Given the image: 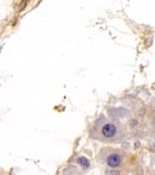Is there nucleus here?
Listing matches in <instances>:
<instances>
[{
	"label": "nucleus",
	"mask_w": 155,
	"mask_h": 175,
	"mask_svg": "<svg viewBox=\"0 0 155 175\" xmlns=\"http://www.w3.org/2000/svg\"><path fill=\"white\" fill-rule=\"evenodd\" d=\"M122 162H123V155L118 150H112L111 152L107 154L106 160H104L106 165L111 169H116V168L120 167Z\"/></svg>",
	"instance_id": "f03ea898"
},
{
	"label": "nucleus",
	"mask_w": 155,
	"mask_h": 175,
	"mask_svg": "<svg viewBox=\"0 0 155 175\" xmlns=\"http://www.w3.org/2000/svg\"><path fill=\"white\" fill-rule=\"evenodd\" d=\"M76 163L79 164L83 169H89L90 168V161L86 156H79L76 160Z\"/></svg>",
	"instance_id": "7ed1b4c3"
},
{
	"label": "nucleus",
	"mask_w": 155,
	"mask_h": 175,
	"mask_svg": "<svg viewBox=\"0 0 155 175\" xmlns=\"http://www.w3.org/2000/svg\"><path fill=\"white\" fill-rule=\"evenodd\" d=\"M109 175H119V173H118V171H116V170H114V169H112V171H110V172H109Z\"/></svg>",
	"instance_id": "20e7f679"
},
{
	"label": "nucleus",
	"mask_w": 155,
	"mask_h": 175,
	"mask_svg": "<svg viewBox=\"0 0 155 175\" xmlns=\"http://www.w3.org/2000/svg\"><path fill=\"white\" fill-rule=\"evenodd\" d=\"M91 135L94 139L104 143L119 142L123 138V128L117 122L110 120L104 116H100L91 130Z\"/></svg>",
	"instance_id": "f257e3e1"
}]
</instances>
